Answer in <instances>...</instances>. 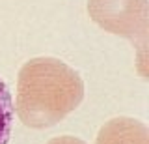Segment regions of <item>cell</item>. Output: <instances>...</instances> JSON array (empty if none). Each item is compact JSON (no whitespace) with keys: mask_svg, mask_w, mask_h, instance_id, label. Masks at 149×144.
Wrapping results in <instances>:
<instances>
[{"mask_svg":"<svg viewBox=\"0 0 149 144\" xmlns=\"http://www.w3.org/2000/svg\"><path fill=\"white\" fill-rule=\"evenodd\" d=\"M82 99V77L62 60L41 56L28 60L19 71L13 110L24 125L43 129L62 122Z\"/></svg>","mask_w":149,"mask_h":144,"instance_id":"6da1fadb","label":"cell"},{"mask_svg":"<svg viewBox=\"0 0 149 144\" xmlns=\"http://www.w3.org/2000/svg\"><path fill=\"white\" fill-rule=\"evenodd\" d=\"M88 11L91 19L112 34L136 39L140 34L146 41L147 0H90Z\"/></svg>","mask_w":149,"mask_h":144,"instance_id":"7a4b0ae2","label":"cell"},{"mask_svg":"<svg viewBox=\"0 0 149 144\" xmlns=\"http://www.w3.org/2000/svg\"><path fill=\"white\" fill-rule=\"evenodd\" d=\"M97 144H147V127L140 120L119 116L101 127Z\"/></svg>","mask_w":149,"mask_h":144,"instance_id":"3957f363","label":"cell"},{"mask_svg":"<svg viewBox=\"0 0 149 144\" xmlns=\"http://www.w3.org/2000/svg\"><path fill=\"white\" fill-rule=\"evenodd\" d=\"M13 99L11 92L2 77H0V144H8L11 137V125H13Z\"/></svg>","mask_w":149,"mask_h":144,"instance_id":"277c9868","label":"cell"}]
</instances>
